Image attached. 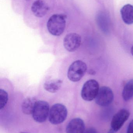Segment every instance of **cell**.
<instances>
[{
	"label": "cell",
	"instance_id": "obj_10",
	"mask_svg": "<svg viewBox=\"0 0 133 133\" xmlns=\"http://www.w3.org/2000/svg\"><path fill=\"white\" fill-rule=\"evenodd\" d=\"M47 4L42 0H36L33 2L31 10L35 16L42 17L47 14L48 10Z\"/></svg>",
	"mask_w": 133,
	"mask_h": 133
},
{
	"label": "cell",
	"instance_id": "obj_17",
	"mask_svg": "<svg viewBox=\"0 0 133 133\" xmlns=\"http://www.w3.org/2000/svg\"><path fill=\"white\" fill-rule=\"evenodd\" d=\"M107 112H104L102 115V118L104 120H108L111 117L112 112L111 111H106Z\"/></svg>",
	"mask_w": 133,
	"mask_h": 133
},
{
	"label": "cell",
	"instance_id": "obj_15",
	"mask_svg": "<svg viewBox=\"0 0 133 133\" xmlns=\"http://www.w3.org/2000/svg\"><path fill=\"white\" fill-rule=\"evenodd\" d=\"M122 97L123 100L128 101L133 97V79L129 81L124 86L123 91Z\"/></svg>",
	"mask_w": 133,
	"mask_h": 133
},
{
	"label": "cell",
	"instance_id": "obj_3",
	"mask_svg": "<svg viewBox=\"0 0 133 133\" xmlns=\"http://www.w3.org/2000/svg\"><path fill=\"white\" fill-rule=\"evenodd\" d=\"M87 69L86 63L80 60L75 61L70 65L68 69V78L72 82L79 81L84 76Z\"/></svg>",
	"mask_w": 133,
	"mask_h": 133
},
{
	"label": "cell",
	"instance_id": "obj_6",
	"mask_svg": "<svg viewBox=\"0 0 133 133\" xmlns=\"http://www.w3.org/2000/svg\"><path fill=\"white\" fill-rule=\"evenodd\" d=\"M114 98V94L111 89L108 87L104 86L99 88L95 98V102L100 106L106 107L111 104Z\"/></svg>",
	"mask_w": 133,
	"mask_h": 133
},
{
	"label": "cell",
	"instance_id": "obj_1",
	"mask_svg": "<svg viewBox=\"0 0 133 133\" xmlns=\"http://www.w3.org/2000/svg\"><path fill=\"white\" fill-rule=\"evenodd\" d=\"M66 23L65 18L63 15L55 14L52 16L48 21V30L53 36H60L65 30Z\"/></svg>",
	"mask_w": 133,
	"mask_h": 133
},
{
	"label": "cell",
	"instance_id": "obj_14",
	"mask_svg": "<svg viewBox=\"0 0 133 133\" xmlns=\"http://www.w3.org/2000/svg\"><path fill=\"white\" fill-rule=\"evenodd\" d=\"M62 83V81L60 79L51 80L45 82L44 87L47 91L50 93H55L61 88Z\"/></svg>",
	"mask_w": 133,
	"mask_h": 133
},
{
	"label": "cell",
	"instance_id": "obj_18",
	"mask_svg": "<svg viewBox=\"0 0 133 133\" xmlns=\"http://www.w3.org/2000/svg\"><path fill=\"white\" fill-rule=\"evenodd\" d=\"M126 133H133V120L130 122L128 126Z\"/></svg>",
	"mask_w": 133,
	"mask_h": 133
},
{
	"label": "cell",
	"instance_id": "obj_20",
	"mask_svg": "<svg viewBox=\"0 0 133 133\" xmlns=\"http://www.w3.org/2000/svg\"><path fill=\"white\" fill-rule=\"evenodd\" d=\"M115 132V131L113 130L112 129H111L107 133H114Z\"/></svg>",
	"mask_w": 133,
	"mask_h": 133
},
{
	"label": "cell",
	"instance_id": "obj_2",
	"mask_svg": "<svg viewBox=\"0 0 133 133\" xmlns=\"http://www.w3.org/2000/svg\"><path fill=\"white\" fill-rule=\"evenodd\" d=\"M68 111L66 107L61 104H56L52 105L50 110L49 120L53 125H58L66 119Z\"/></svg>",
	"mask_w": 133,
	"mask_h": 133
},
{
	"label": "cell",
	"instance_id": "obj_13",
	"mask_svg": "<svg viewBox=\"0 0 133 133\" xmlns=\"http://www.w3.org/2000/svg\"><path fill=\"white\" fill-rule=\"evenodd\" d=\"M37 101L34 97L27 98L25 99L22 105L23 112L26 115L32 114L35 104Z\"/></svg>",
	"mask_w": 133,
	"mask_h": 133
},
{
	"label": "cell",
	"instance_id": "obj_16",
	"mask_svg": "<svg viewBox=\"0 0 133 133\" xmlns=\"http://www.w3.org/2000/svg\"><path fill=\"white\" fill-rule=\"evenodd\" d=\"M8 100V93L3 89L0 90V109H3L7 104Z\"/></svg>",
	"mask_w": 133,
	"mask_h": 133
},
{
	"label": "cell",
	"instance_id": "obj_5",
	"mask_svg": "<svg viewBox=\"0 0 133 133\" xmlns=\"http://www.w3.org/2000/svg\"><path fill=\"white\" fill-rule=\"evenodd\" d=\"M99 90V84L94 79L87 81L81 91L82 98L87 101H91L96 98Z\"/></svg>",
	"mask_w": 133,
	"mask_h": 133
},
{
	"label": "cell",
	"instance_id": "obj_7",
	"mask_svg": "<svg viewBox=\"0 0 133 133\" xmlns=\"http://www.w3.org/2000/svg\"><path fill=\"white\" fill-rule=\"evenodd\" d=\"M82 38L79 34L71 33L67 34L64 38L63 44L65 48L69 52L76 50L81 45Z\"/></svg>",
	"mask_w": 133,
	"mask_h": 133
},
{
	"label": "cell",
	"instance_id": "obj_8",
	"mask_svg": "<svg viewBox=\"0 0 133 133\" xmlns=\"http://www.w3.org/2000/svg\"><path fill=\"white\" fill-rule=\"evenodd\" d=\"M130 115L129 111L126 109L119 110L112 117L111 123L112 129L116 132L120 129Z\"/></svg>",
	"mask_w": 133,
	"mask_h": 133
},
{
	"label": "cell",
	"instance_id": "obj_11",
	"mask_svg": "<svg viewBox=\"0 0 133 133\" xmlns=\"http://www.w3.org/2000/svg\"><path fill=\"white\" fill-rule=\"evenodd\" d=\"M97 23L100 29L105 33L108 32L110 30L111 21L109 16L104 12H101L97 16Z\"/></svg>",
	"mask_w": 133,
	"mask_h": 133
},
{
	"label": "cell",
	"instance_id": "obj_22",
	"mask_svg": "<svg viewBox=\"0 0 133 133\" xmlns=\"http://www.w3.org/2000/svg\"><path fill=\"white\" fill-rule=\"evenodd\" d=\"M21 133H26V132H22Z\"/></svg>",
	"mask_w": 133,
	"mask_h": 133
},
{
	"label": "cell",
	"instance_id": "obj_4",
	"mask_svg": "<svg viewBox=\"0 0 133 133\" xmlns=\"http://www.w3.org/2000/svg\"><path fill=\"white\" fill-rule=\"evenodd\" d=\"M50 110L49 105L47 102L45 101H37L32 113L33 119L37 122H44L49 115Z\"/></svg>",
	"mask_w": 133,
	"mask_h": 133
},
{
	"label": "cell",
	"instance_id": "obj_21",
	"mask_svg": "<svg viewBox=\"0 0 133 133\" xmlns=\"http://www.w3.org/2000/svg\"><path fill=\"white\" fill-rule=\"evenodd\" d=\"M131 53L132 54V55L133 56V46H132V48L131 49Z\"/></svg>",
	"mask_w": 133,
	"mask_h": 133
},
{
	"label": "cell",
	"instance_id": "obj_19",
	"mask_svg": "<svg viewBox=\"0 0 133 133\" xmlns=\"http://www.w3.org/2000/svg\"><path fill=\"white\" fill-rule=\"evenodd\" d=\"M84 133H98L97 130L94 128H90L87 129Z\"/></svg>",
	"mask_w": 133,
	"mask_h": 133
},
{
	"label": "cell",
	"instance_id": "obj_12",
	"mask_svg": "<svg viewBox=\"0 0 133 133\" xmlns=\"http://www.w3.org/2000/svg\"><path fill=\"white\" fill-rule=\"evenodd\" d=\"M121 14L123 20L126 24H133V5L130 4L124 5L121 9Z\"/></svg>",
	"mask_w": 133,
	"mask_h": 133
},
{
	"label": "cell",
	"instance_id": "obj_9",
	"mask_svg": "<svg viewBox=\"0 0 133 133\" xmlns=\"http://www.w3.org/2000/svg\"><path fill=\"white\" fill-rule=\"evenodd\" d=\"M85 126L83 120L75 118L70 121L66 127V133H84Z\"/></svg>",
	"mask_w": 133,
	"mask_h": 133
}]
</instances>
